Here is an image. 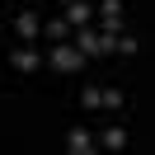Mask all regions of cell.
I'll return each mask as SVG.
<instances>
[{
	"label": "cell",
	"instance_id": "cell-1",
	"mask_svg": "<svg viewBox=\"0 0 155 155\" xmlns=\"http://www.w3.org/2000/svg\"><path fill=\"white\" fill-rule=\"evenodd\" d=\"M47 61H52V71H80V66H85V57H80L75 47H71V38H66V42H57Z\"/></svg>",
	"mask_w": 155,
	"mask_h": 155
},
{
	"label": "cell",
	"instance_id": "cell-2",
	"mask_svg": "<svg viewBox=\"0 0 155 155\" xmlns=\"http://www.w3.org/2000/svg\"><path fill=\"white\" fill-rule=\"evenodd\" d=\"M10 66L19 71V75H33V71L42 66V57L33 52V42H24V47H14V57H10Z\"/></svg>",
	"mask_w": 155,
	"mask_h": 155
},
{
	"label": "cell",
	"instance_id": "cell-3",
	"mask_svg": "<svg viewBox=\"0 0 155 155\" xmlns=\"http://www.w3.org/2000/svg\"><path fill=\"white\" fill-rule=\"evenodd\" d=\"M14 33H19V42H33V38L42 33V19H38L33 10H19V14H14Z\"/></svg>",
	"mask_w": 155,
	"mask_h": 155
},
{
	"label": "cell",
	"instance_id": "cell-4",
	"mask_svg": "<svg viewBox=\"0 0 155 155\" xmlns=\"http://www.w3.org/2000/svg\"><path fill=\"white\" fill-rule=\"evenodd\" d=\"M71 47H75L80 57H99V33L85 24V28H75V33H71Z\"/></svg>",
	"mask_w": 155,
	"mask_h": 155
},
{
	"label": "cell",
	"instance_id": "cell-5",
	"mask_svg": "<svg viewBox=\"0 0 155 155\" xmlns=\"http://www.w3.org/2000/svg\"><path fill=\"white\" fill-rule=\"evenodd\" d=\"M66 150L71 155H89V150H99V146H94V136H89L85 127H71L66 132Z\"/></svg>",
	"mask_w": 155,
	"mask_h": 155
},
{
	"label": "cell",
	"instance_id": "cell-6",
	"mask_svg": "<svg viewBox=\"0 0 155 155\" xmlns=\"http://www.w3.org/2000/svg\"><path fill=\"white\" fill-rule=\"evenodd\" d=\"M61 19H66L71 28H85V24H89V5H85V0H66V14H61Z\"/></svg>",
	"mask_w": 155,
	"mask_h": 155
},
{
	"label": "cell",
	"instance_id": "cell-7",
	"mask_svg": "<svg viewBox=\"0 0 155 155\" xmlns=\"http://www.w3.org/2000/svg\"><path fill=\"white\" fill-rule=\"evenodd\" d=\"M99 146H104V150H122V146H127V132H122V127H108V132L99 136Z\"/></svg>",
	"mask_w": 155,
	"mask_h": 155
},
{
	"label": "cell",
	"instance_id": "cell-8",
	"mask_svg": "<svg viewBox=\"0 0 155 155\" xmlns=\"http://www.w3.org/2000/svg\"><path fill=\"white\" fill-rule=\"evenodd\" d=\"M127 104V94H122V89H117V85H108V89H99V108H122Z\"/></svg>",
	"mask_w": 155,
	"mask_h": 155
},
{
	"label": "cell",
	"instance_id": "cell-9",
	"mask_svg": "<svg viewBox=\"0 0 155 155\" xmlns=\"http://www.w3.org/2000/svg\"><path fill=\"white\" fill-rule=\"evenodd\" d=\"M42 33H47L52 42H66V38H71V24H66V19H52V24H42Z\"/></svg>",
	"mask_w": 155,
	"mask_h": 155
},
{
	"label": "cell",
	"instance_id": "cell-10",
	"mask_svg": "<svg viewBox=\"0 0 155 155\" xmlns=\"http://www.w3.org/2000/svg\"><path fill=\"white\" fill-rule=\"evenodd\" d=\"M136 47H141V42H136L132 33H117V42H113V52H122V57H132Z\"/></svg>",
	"mask_w": 155,
	"mask_h": 155
},
{
	"label": "cell",
	"instance_id": "cell-11",
	"mask_svg": "<svg viewBox=\"0 0 155 155\" xmlns=\"http://www.w3.org/2000/svg\"><path fill=\"white\" fill-rule=\"evenodd\" d=\"M80 108H99V85H85V89H80Z\"/></svg>",
	"mask_w": 155,
	"mask_h": 155
},
{
	"label": "cell",
	"instance_id": "cell-12",
	"mask_svg": "<svg viewBox=\"0 0 155 155\" xmlns=\"http://www.w3.org/2000/svg\"><path fill=\"white\" fill-rule=\"evenodd\" d=\"M104 19H122V0H104Z\"/></svg>",
	"mask_w": 155,
	"mask_h": 155
},
{
	"label": "cell",
	"instance_id": "cell-13",
	"mask_svg": "<svg viewBox=\"0 0 155 155\" xmlns=\"http://www.w3.org/2000/svg\"><path fill=\"white\" fill-rule=\"evenodd\" d=\"M0 19H5V10H0Z\"/></svg>",
	"mask_w": 155,
	"mask_h": 155
},
{
	"label": "cell",
	"instance_id": "cell-14",
	"mask_svg": "<svg viewBox=\"0 0 155 155\" xmlns=\"http://www.w3.org/2000/svg\"><path fill=\"white\" fill-rule=\"evenodd\" d=\"M61 5H66V0H61Z\"/></svg>",
	"mask_w": 155,
	"mask_h": 155
}]
</instances>
